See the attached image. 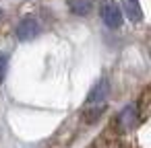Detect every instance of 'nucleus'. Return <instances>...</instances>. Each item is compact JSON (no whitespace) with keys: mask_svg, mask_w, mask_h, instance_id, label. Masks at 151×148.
Masks as SVG:
<instances>
[{"mask_svg":"<svg viewBox=\"0 0 151 148\" xmlns=\"http://www.w3.org/2000/svg\"><path fill=\"white\" fill-rule=\"evenodd\" d=\"M108 95H110V82L106 78L97 80L87 97V107H106L104 103L108 101Z\"/></svg>","mask_w":151,"mask_h":148,"instance_id":"nucleus-1","label":"nucleus"},{"mask_svg":"<svg viewBox=\"0 0 151 148\" xmlns=\"http://www.w3.org/2000/svg\"><path fill=\"white\" fill-rule=\"evenodd\" d=\"M101 21H104V25L106 27H110V29H118L120 25H122V11L118 8V4H114V2H106L104 6H101Z\"/></svg>","mask_w":151,"mask_h":148,"instance_id":"nucleus-2","label":"nucleus"},{"mask_svg":"<svg viewBox=\"0 0 151 148\" xmlns=\"http://www.w3.org/2000/svg\"><path fill=\"white\" fill-rule=\"evenodd\" d=\"M37 33H40V21H37L33 15L25 17V19L19 23V27H17V39H19V41H29V39H33Z\"/></svg>","mask_w":151,"mask_h":148,"instance_id":"nucleus-3","label":"nucleus"},{"mask_svg":"<svg viewBox=\"0 0 151 148\" xmlns=\"http://www.w3.org/2000/svg\"><path fill=\"white\" fill-rule=\"evenodd\" d=\"M68 8L79 17H85L93 8V0H68Z\"/></svg>","mask_w":151,"mask_h":148,"instance_id":"nucleus-4","label":"nucleus"},{"mask_svg":"<svg viewBox=\"0 0 151 148\" xmlns=\"http://www.w3.org/2000/svg\"><path fill=\"white\" fill-rule=\"evenodd\" d=\"M134 119H137V107H134V105H126L124 111H122L120 117H118V125H120L122 130H126V127H130V125L134 123Z\"/></svg>","mask_w":151,"mask_h":148,"instance_id":"nucleus-5","label":"nucleus"},{"mask_svg":"<svg viewBox=\"0 0 151 148\" xmlns=\"http://www.w3.org/2000/svg\"><path fill=\"white\" fill-rule=\"evenodd\" d=\"M124 11H126V15H128V19L132 23H141L143 21V13H141L139 0H124Z\"/></svg>","mask_w":151,"mask_h":148,"instance_id":"nucleus-6","label":"nucleus"},{"mask_svg":"<svg viewBox=\"0 0 151 148\" xmlns=\"http://www.w3.org/2000/svg\"><path fill=\"white\" fill-rule=\"evenodd\" d=\"M6 70H9V56L0 52V84L6 78Z\"/></svg>","mask_w":151,"mask_h":148,"instance_id":"nucleus-7","label":"nucleus"}]
</instances>
